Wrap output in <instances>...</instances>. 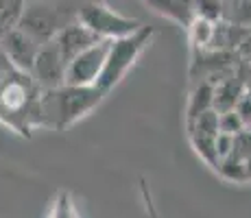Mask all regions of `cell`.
<instances>
[{
	"label": "cell",
	"mask_w": 251,
	"mask_h": 218,
	"mask_svg": "<svg viewBox=\"0 0 251 218\" xmlns=\"http://www.w3.org/2000/svg\"><path fill=\"white\" fill-rule=\"evenodd\" d=\"M42 90L31 76L11 64L7 55L0 50V120L20 133L37 124H44L42 116Z\"/></svg>",
	"instance_id": "1"
},
{
	"label": "cell",
	"mask_w": 251,
	"mask_h": 218,
	"mask_svg": "<svg viewBox=\"0 0 251 218\" xmlns=\"http://www.w3.org/2000/svg\"><path fill=\"white\" fill-rule=\"evenodd\" d=\"M103 92L94 85H66L50 87L42 94V116L44 124L55 129H68L76 120L88 116L103 100Z\"/></svg>",
	"instance_id": "2"
},
{
	"label": "cell",
	"mask_w": 251,
	"mask_h": 218,
	"mask_svg": "<svg viewBox=\"0 0 251 218\" xmlns=\"http://www.w3.org/2000/svg\"><path fill=\"white\" fill-rule=\"evenodd\" d=\"M153 33L155 31H153L151 26H140L138 31L129 33V35L114 37V40L109 42L103 70H100L99 79H96V83H94L96 90H100L103 94H107L112 87L118 85L120 79L127 74L129 68L136 64V59L142 55L144 48L149 46Z\"/></svg>",
	"instance_id": "3"
},
{
	"label": "cell",
	"mask_w": 251,
	"mask_h": 218,
	"mask_svg": "<svg viewBox=\"0 0 251 218\" xmlns=\"http://www.w3.org/2000/svg\"><path fill=\"white\" fill-rule=\"evenodd\" d=\"M76 22H81L100 40H114L138 31L142 24L136 18H127L105 2H88L79 9Z\"/></svg>",
	"instance_id": "4"
},
{
	"label": "cell",
	"mask_w": 251,
	"mask_h": 218,
	"mask_svg": "<svg viewBox=\"0 0 251 218\" xmlns=\"http://www.w3.org/2000/svg\"><path fill=\"white\" fill-rule=\"evenodd\" d=\"M109 42L112 40H99L92 44V46L83 48L79 55L72 57L68 64H66L64 83L66 85H94L100 70H103Z\"/></svg>",
	"instance_id": "5"
},
{
	"label": "cell",
	"mask_w": 251,
	"mask_h": 218,
	"mask_svg": "<svg viewBox=\"0 0 251 218\" xmlns=\"http://www.w3.org/2000/svg\"><path fill=\"white\" fill-rule=\"evenodd\" d=\"M64 72H66V61L61 57L55 40L40 44L37 55L33 59V68H31V76L35 79V83L42 90L59 87L64 83Z\"/></svg>",
	"instance_id": "6"
},
{
	"label": "cell",
	"mask_w": 251,
	"mask_h": 218,
	"mask_svg": "<svg viewBox=\"0 0 251 218\" xmlns=\"http://www.w3.org/2000/svg\"><path fill=\"white\" fill-rule=\"evenodd\" d=\"M188 131H190V142L197 148V153L210 162L212 166H219V159L214 153V140L219 135V111L207 109L201 116H197L192 122H188Z\"/></svg>",
	"instance_id": "7"
},
{
	"label": "cell",
	"mask_w": 251,
	"mask_h": 218,
	"mask_svg": "<svg viewBox=\"0 0 251 218\" xmlns=\"http://www.w3.org/2000/svg\"><path fill=\"white\" fill-rule=\"evenodd\" d=\"M40 44L33 40L28 33H24L20 26L18 28H9L2 37H0V50L11 59L13 66H18L24 72H31L33 59L37 55Z\"/></svg>",
	"instance_id": "8"
},
{
	"label": "cell",
	"mask_w": 251,
	"mask_h": 218,
	"mask_svg": "<svg viewBox=\"0 0 251 218\" xmlns=\"http://www.w3.org/2000/svg\"><path fill=\"white\" fill-rule=\"evenodd\" d=\"M55 44L57 48H59L61 57H64V61L68 64L75 55H79L83 48L92 46L94 42H99L100 37H96L92 31L83 26L81 22H75V24H66V26H61L59 31L55 33Z\"/></svg>",
	"instance_id": "9"
},
{
	"label": "cell",
	"mask_w": 251,
	"mask_h": 218,
	"mask_svg": "<svg viewBox=\"0 0 251 218\" xmlns=\"http://www.w3.org/2000/svg\"><path fill=\"white\" fill-rule=\"evenodd\" d=\"M18 26H20L24 33H28L37 44L52 40L55 33L61 28V26H57L55 16H52L46 7L44 9H26Z\"/></svg>",
	"instance_id": "10"
},
{
	"label": "cell",
	"mask_w": 251,
	"mask_h": 218,
	"mask_svg": "<svg viewBox=\"0 0 251 218\" xmlns=\"http://www.w3.org/2000/svg\"><path fill=\"white\" fill-rule=\"evenodd\" d=\"M140 2L157 16L177 22L179 26H188L195 18V0H140Z\"/></svg>",
	"instance_id": "11"
},
{
	"label": "cell",
	"mask_w": 251,
	"mask_h": 218,
	"mask_svg": "<svg viewBox=\"0 0 251 218\" xmlns=\"http://www.w3.org/2000/svg\"><path fill=\"white\" fill-rule=\"evenodd\" d=\"M245 94L243 76H227V79L214 81V111H227L238 105L240 96Z\"/></svg>",
	"instance_id": "12"
},
{
	"label": "cell",
	"mask_w": 251,
	"mask_h": 218,
	"mask_svg": "<svg viewBox=\"0 0 251 218\" xmlns=\"http://www.w3.org/2000/svg\"><path fill=\"white\" fill-rule=\"evenodd\" d=\"M212 105H214V81L205 76L201 83H197V87L190 94V103H188V122H192V120H195L197 116H201L203 111L214 109Z\"/></svg>",
	"instance_id": "13"
},
{
	"label": "cell",
	"mask_w": 251,
	"mask_h": 218,
	"mask_svg": "<svg viewBox=\"0 0 251 218\" xmlns=\"http://www.w3.org/2000/svg\"><path fill=\"white\" fill-rule=\"evenodd\" d=\"M214 24L207 18H201V16H195L188 24V31H190V42L197 50H203L207 48V44L212 42V35H214Z\"/></svg>",
	"instance_id": "14"
},
{
	"label": "cell",
	"mask_w": 251,
	"mask_h": 218,
	"mask_svg": "<svg viewBox=\"0 0 251 218\" xmlns=\"http://www.w3.org/2000/svg\"><path fill=\"white\" fill-rule=\"evenodd\" d=\"M223 18L236 26L251 28V0H225Z\"/></svg>",
	"instance_id": "15"
},
{
	"label": "cell",
	"mask_w": 251,
	"mask_h": 218,
	"mask_svg": "<svg viewBox=\"0 0 251 218\" xmlns=\"http://www.w3.org/2000/svg\"><path fill=\"white\" fill-rule=\"evenodd\" d=\"M223 11H225V0H195V16L219 22L223 20Z\"/></svg>",
	"instance_id": "16"
},
{
	"label": "cell",
	"mask_w": 251,
	"mask_h": 218,
	"mask_svg": "<svg viewBox=\"0 0 251 218\" xmlns=\"http://www.w3.org/2000/svg\"><path fill=\"white\" fill-rule=\"evenodd\" d=\"M245 129H247V124L243 122V118H240V114L236 109L219 111V131L229 133V135H238Z\"/></svg>",
	"instance_id": "17"
},
{
	"label": "cell",
	"mask_w": 251,
	"mask_h": 218,
	"mask_svg": "<svg viewBox=\"0 0 251 218\" xmlns=\"http://www.w3.org/2000/svg\"><path fill=\"white\" fill-rule=\"evenodd\" d=\"M231 146H234V135L219 131V135H216V140H214V153H216V159H219V164L231 153Z\"/></svg>",
	"instance_id": "18"
},
{
	"label": "cell",
	"mask_w": 251,
	"mask_h": 218,
	"mask_svg": "<svg viewBox=\"0 0 251 218\" xmlns=\"http://www.w3.org/2000/svg\"><path fill=\"white\" fill-rule=\"evenodd\" d=\"M28 2H48V0H28Z\"/></svg>",
	"instance_id": "19"
},
{
	"label": "cell",
	"mask_w": 251,
	"mask_h": 218,
	"mask_svg": "<svg viewBox=\"0 0 251 218\" xmlns=\"http://www.w3.org/2000/svg\"><path fill=\"white\" fill-rule=\"evenodd\" d=\"M247 79L251 81V66H249V72H247Z\"/></svg>",
	"instance_id": "20"
}]
</instances>
